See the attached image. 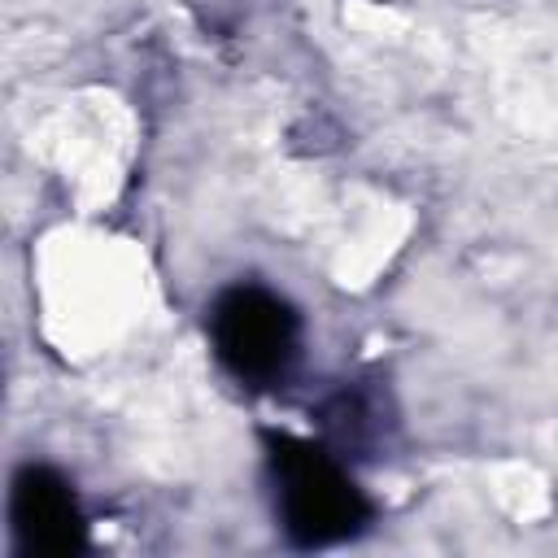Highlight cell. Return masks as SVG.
<instances>
[{"label":"cell","instance_id":"3","mask_svg":"<svg viewBox=\"0 0 558 558\" xmlns=\"http://www.w3.org/2000/svg\"><path fill=\"white\" fill-rule=\"evenodd\" d=\"M9 527L22 554L65 558L87 545V523L74 488L52 466H22L9 493Z\"/></svg>","mask_w":558,"mask_h":558},{"label":"cell","instance_id":"1","mask_svg":"<svg viewBox=\"0 0 558 558\" xmlns=\"http://www.w3.org/2000/svg\"><path fill=\"white\" fill-rule=\"evenodd\" d=\"M270 475L279 497V523L292 545L323 549L362 532L366 497L323 445L270 436Z\"/></svg>","mask_w":558,"mask_h":558},{"label":"cell","instance_id":"2","mask_svg":"<svg viewBox=\"0 0 558 558\" xmlns=\"http://www.w3.org/2000/svg\"><path fill=\"white\" fill-rule=\"evenodd\" d=\"M209 340L218 362L248 388H266L288 375L301 344L296 310L262 283L227 288L209 310Z\"/></svg>","mask_w":558,"mask_h":558}]
</instances>
